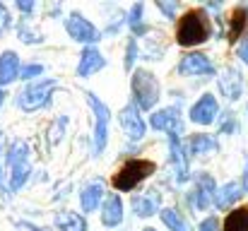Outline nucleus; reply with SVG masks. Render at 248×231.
I'll use <instances>...</instances> for the list:
<instances>
[{
    "mask_svg": "<svg viewBox=\"0 0 248 231\" xmlns=\"http://www.w3.org/2000/svg\"><path fill=\"white\" fill-rule=\"evenodd\" d=\"M210 39V19L202 10H190L181 17L176 41L181 46H198Z\"/></svg>",
    "mask_w": 248,
    "mask_h": 231,
    "instance_id": "f257e3e1",
    "label": "nucleus"
},
{
    "mask_svg": "<svg viewBox=\"0 0 248 231\" xmlns=\"http://www.w3.org/2000/svg\"><path fill=\"white\" fill-rule=\"evenodd\" d=\"M150 173H155V161L147 159H130L121 166V171L113 176V185L116 190H133L138 183H142Z\"/></svg>",
    "mask_w": 248,
    "mask_h": 231,
    "instance_id": "f03ea898",
    "label": "nucleus"
},
{
    "mask_svg": "<svg viewBox=\"0 0 248 231\" xmlns=\"http://www.w3.org/2000/svg\"><path fill=\"white\" fill-rule=\"evenodd\" d=\"M133 94H135V106L138 108H152L159 99V82L157 77L147 70H138L133 75Z\"/></svg>",
    "mask_w": 248,
    "mask_h": 231,
    "instance_id": "7ed1b4c3",
    "label": "nucleus"
},
{
    "mask_svg": "<svg viewBox=\"0 0 248 231\" xmlns=\"http://www.w3.org/2000/svg\"><path fill=\"white\" fill-rule=\"evenodd\" d=\"M7 164H10V188L19 190L29 176V150L24 142L12 145V150L7 154Z\"/></svg>",
    "mask_w": 248,
    "mask_h": 231,
    "instance_id": "20e7f679",
    "label": "nucleus"
},
{
    "mask_svg": "<svg viewBox=\"0 0 248 231\" xmlns=\"http://www.w3.org/2000/svg\"><path fill=\"white\" fill-rule=\"evenodd\" d=\"M56 87H58V82H56V79H44V82H36V84L27 87V89L19 94L17 104H19L24 111H36V108H41V106L48 101V96H51V92H53Z\"/></svg>",
    "mask_w": 248,
    "mask_h": 231,
    "instance_id": "39448f33",
    "label": "nucleus"
},
{
    "mask_svg": "<svg viewBox=\"0 0 248 231\" xmlns=\"http://www.w3.org/2000/svg\"><path fill=\"white\" fill-rule=\"evenodd\" d=\"M87 101L96 116V125H94V152L101 154L106 147V138H108V108L104 101H99L92 92L87 94Z\"/></svg>",
    "mask_w": 248,
    "mask_h": 231,
    "instance_id": "423d86ee",
    "label": "nucleus"
},
{
    "mask_svg": "<svg viewBox=\"0 0 248 231\" xmlns=\"http://www.w3.org/2000/svg\"><path fill=\"white\" fill-rule=\"evenodd\" d=\"M217 113H219L217 99H215L212 94H205V96H200V101L193 104V108H190V121H193V123H200V125H210V123H215Z\"/></svg>",
    "mask_w": 248,
    "mask_h": 231,
    "instance_id": "0eeeda50",
    "label": "nucleus"
},
{
    "mask_svg": "<svg viewBox=\"0 0 248 231\" xmlns=\"http://www.w3.org/2000/svg\"><path fill=\"white\" fill-rule=\"evenodd\" d=\"M178 73L181 75H215V65L210 63V58L205 53H188V56H183Z\"/></svg>",
    "mask_w": 248,
    "mask_h": 231,
    "instance_id": "6e6552de",
    "label": "nucleus"
},
{
    "mask_svg": "<svg viewBox=\"0 0 248 231\" xmlns=\"http://www.w3.org/2000/svg\"><path fill=\"white\" fill-rule=\"evenodd\" d=\"M121 125H123L125 135H128L133 142H135V140H142V135H145V123H142V118H140L135 104H130V106H125V108L121 111Z\"/></svg>",
    "mask_w": 248,
    "mask_h": 231,
    "instance_id": "1a4fd4ad",
    "label": "nucleus"
},
{
    "mask_svg": "<svg viewBox=\"0 0 248 231\" xmlns=\"http://www.w3.org/2000/svg\"><path fill=\"white\" fill-rule=\"evenodd\" d=\"M215 195H217V188H215V178L207 176V173H200L198 176V185H195V195H193V205L198 210H205L215 202Z\"/></svg>",
    "mask_w": 248,
    "mask_h": 231,
    "instance_id": "9d476101",
    "label": "nucleus"
},
{
    "mask_svg": "<svg viewBox=\"0 0 248 231\" xmlns=\"http://www.w3.org/2000/svg\"><path fill=\"white\" fill-rule=\"evenodd\" d=\"M169 150H171V164H173V169H176V181H178V183L188 181V156L183 152V145H181L178 133L169 135Z\"/></svg>",
    "mask_w": 248,
    "mask_h": 231,
    "instance_id": "9b49d317",
    "label": "nucleus"
},
{
    "mask_svg": "<svg viewBox=\"0 0 248 231\" xmlns=\"http://www.w3.org/2000/svg\"><path fill=\"white\" fill-rule=\"evenodd\" d=\"M150 123H152V128H155V130H166L169 135L181 133V113H178V108H176V106L157 111V113L150 118Z\"/></svg>",
    "mask_w": 248,
    "mask_h": 231,
    "instance_id": "f8f14e48",
    "label": "nucleus"
},
{
    "mask_svg": "<svg viewBox=\"0 0 248 231\" xmlns=\"http://www.w3.org/2000/svg\"><path fill=\"white\" fill-rule=\"evenodd\" d=\"M68 31H70V36L75 39V41H84V44H92V41H96L99 39V31L84 19L82 15H70V19H68Z\"/></svg>",
    "mask_w": 248,
    "mask_h": 231,
    "instance_id": "ddd939ff",
    "label": "nucleus"
},
{
    "mask_svg": "<svg viewBox=\"0 0 248 231\" xmlns=\"http://www.w3.org/2000/svg\"><path fill=\"white\" fill-rule=\"evenodd\" d=\"M219 89H222V94L227 96V99H239L241 96V89H244V82H241V75H239V70H234V68H227L224 70V75L219 77Z\"/></svg>",
    "mask_w": 248,
    "mask_h": 231,
    "instance_id": "4468645a",
    "label": "nucleus"
},
{
    "mask_svg": "<svg viewBox=\"0 0 248 231\" xmlns=\"http://www.w3.org/2000/svg\"><path fill=\"white\" fill-rule=\"evenodd\" d=\"M101 68H104V58H101V53H99L96 48H87V51L82 53V58H80L78 75L89 77L92 73H96V70H101Z\"/></svg>",
    "mask_w": 248,
    "mask_h": 231,
    "instance_id": "2eb2a0df",
    "label": "nucleus"
},
{
    "mask_svg": "<svg viewBox=\"0 0 248 231\" xmlns=\"http://www.w3.org/2000/svg\"><path fill=\"white\" fill-rule=\"evenodd\" d=\"M121 219H123V202H121L118 195H111V198L106 200V205H104L101 222H104L106 227H116V224H121Z\"/></svg>",
    "mask_w": 248,
    "mask_h": 231,
    "instance_id": "dca6fc26",
    "label": "nucleus"
},
{
    "mask_svg": "<svg viewBox=\"0 0 248 231\" xmlns=\"http://www.w3.org/2000/svg\"><path fill=\"white\" fill-rule=\"evenodd\" d=\"M17 75H19V61H17V56L12 51L2 53L0 56V84L12 82Z\"/></svg>",
    "mask_w": 248,
    "mask_h": 231,
    "instance_id": "f3484780",
    "label": "nucleus"
},
{
    "mask_svg": "<svg viewBox=\"0 0 248 231\" xmlns=\"http://www.w3.org/2000/svg\"><path fill=\"white\" fill-rule=\"evenodd\" d=\"M241 183H227L222 190H217V195H215V205L219 207V210H229L232 205H234V200L241 195Z\"/></svg>",
    "mask_w": 248,
    "mask_h": 231,
    "instance_id": "a211bd4d",
    "label": "nucleus"
},
{
    "mask_svg": "<svg viewBox=\"0 0 248 231\" xmlns=\"http://www.w3.org/2000/svg\"><path fill=\"white\" fill-rule=\"evenodd\" d=\"M101 195H104V185H101V183H92V185H87V188H84V193L80 195V202H82L84 212L96 210V207H99Z\"/></svg>",
    "mask_w": 248,
    "mask_h": 231,
    "instance_id": "6ab92c4d",
    "label": "nucleus"
},
{
    "mask_svg": "<svg viewBox=\"0 0 248 231\" xmlns=\"http://www.w3.org/2000/svg\"><path fill=\"white\" fill-rule=\"evenodd\" d=\"M56 227L61 231H87V222H84L80 215L61 212V215L56 217Z\"/></svg>",
    "mask_w": 248,
    "mask_h": 231,
    "instance_id": "aec40b11",
    "label": "nucleus"
},
{
    "mask_svg": "<svg viewBox=\"0 0 248 231\" xmlns=\"http://www.w3.org/2000/svg\"><path fill=\"white\" fill-rule=\"evenodd\" d=\"M224 231H248V207H239L227 215Z\"/></svg>",
    "mask_w": 248,
    "mask_h": 231,
    "instance_id": "412c9836",
    "label": "nucleus"
},
{
    "mask_svg": "<svg viewBox=\"0 0 248 231\" xmlns=\"http://www.w3.org/2000/svg\"><path fill=\"white\" fill-rule=\"evenodd\" d=\"M157 205H159V198H155V195H135L133 198L135 215H140V217H152L157 212Z\"/></svg>",
    "mask_w": 248,
    "mask_h": 231,
    "instance_id": "4be33fe9",
    "label": "nucleus"
},
{
    "mask_svg": "<svg viewBox=\"0 0 248 231\" xmlns=\"http://www.w3.org/2000/svg\"><path fill=\"white\" fill-rule=\"evenodd\" d=\"M246 19H248V7H236L234 15H232V29H229V41H239L244 27H246Z\"/></svg>",
    "mask_w": 248,
    "mask_h": 231,
    "instance_id": "5701e85b",
    "label": "nucleus"
},
{
    "mask_svg": "<svg viewBox=\"0 0 248 231\" xmlns=\"http://www.w3.org/2000/svg\"><path fill=\"white\" fill-rule=\"evenodd\" d=\"M217 150V142L210 138V135H193L190 138V154H205V152H215Z\"/></svg>",
    "mask_w": 248,
    "mask_h": 231,
    "instance_id": "b1692460",
    "label": "nucleus"
},
{
    "mask_svg": "<svg viewBox=\"0 0 248 231\" xmlns=\"http://www.w3.org/2000/svg\"><path fill=\"white\" fill-rule=\"evenodd\" d=\"M162 219L171 231H188V224L183 222V217L176 210H162Z\"/></svg>",
    "mask_w": 248,
    "mask_h": 231,
    "instance_id": "393cba45",
    "label": "nucleus"
},
{
    "mask_svg": "<svg viewBox=\"0 0 248 231\" xmlns=\"http://www.w3.org/2000/svg\"><path fill=\"white\" fill-rule=\"evenodd\" d=\"M142 2H138V5H133V10H130V27H133V31L135 34H145V24H142Z\"/></svg>",
    "mask_w": 248,
    "mask_h": 231,
    "instance_id": "a878e982",
    "label": "nucleus"
},
{
    "mask_svg": "<svg viewBox=\"0 0 248 231\" xmlns=\"http://www.w3.org/2000/svg\"><path fill=\"white\" fill-rule=\"evenodd\" d=\"M198 231H219V219H217V217H207V219L198 227Z\"/></svg>",
    "mask_w": 248,
    "mask_h": 231,
    "instance_id": "bb28decb",
    "label": "nucleus"
},
{
    "mask_svg": "<svg viewBox=\"0 0 248 231\" xmlns=\"http://www.w3.org/2000/svg\"><path fill=\"white\" fill-rule=\"evenodd\" d=\"M157 7L164 12L166 17H176V2H157Z\"/></svg>",
    "mask_w": 248,
    "mask_h": 231,
    "instance_id": "cd10ccee",
    "label": "nucleus"
},
{
    "mask_svg": "<svg viewBox=\"0 0 248 231\" xmlns=\"http://www.w3.org/2000/svg\"><path fill=\"white\" fill-rule=\"evenodd\" d=\"M41 73H44L41 65H27V68H22V77H34V75H41Z\"/></svg>",
    "mask_w": 248,
    "mask_h": 231,
    "instance_id": "c85d7f7f",
    "label": "nucleus"
},
{
    "mask_svg": "<svg viewBox=\"0 0 248 231\" xmlns=\"http://www.w3.org/2000/svg\"><path fill=\"white\" fill-rule=\"evenodd\" d=\"M133 61H135V41L128 44V58H125V68H128V70L133 68Z\"/></svg>",
    "mask_w": 248,
    "mask_h": 231,
    "instance_id": "c756f323",
    "label": "nucleus"
},
{
    "mask_svg": "<svg viewBox=\"0 0 248 231\" xmlns=\"http://www.w3.org/2000/svg\"><path fill=\"white\" fill-rule=\"evenodd\" d=\"M239 58H241V61L248 65V36L241 41V46H239Z\"/></svg>",
    "mask_w": 248,
    "mask_h": 231,
    "instance_id": "7c9ffc66",
    "label": "nucleus"
},
{
    "mask_svg": "<svg viewBox=\"0 0 248 231\" xmlns=\"http://www.w3.org/2000/svg\"><path fill=\"white\" fill-rule=\"evenodd\" d=\"M7 19H10V17H7V10L0 5V29H5V27H7Z\"/></svg>",
    "mask_w": 248,
    "mask_h": 231,
    "instance_id": "2f4dec72",
    "label": "nucleus"
},
{
    "mask_svg": "<svg viewBox=\"0 0 248 231\" xmlns=\"http://www.w3.org/2000/svg\"><path fill=\"white\" fill-rule=\"evenodd\" d=\"M17 7H19V10H24V12H29V10L34 7V2H29V0H24V2H22V0H19V2H17Z\"/></svg>",
    "mask_w": 248,
    "mask_h": 231,
    "instance_id": "473e14b6",
    "label": "nucleus"
},
{
    "mask_svg": "<svg viewBox=\"0 0 248 231\" xmlns=\"http://www.w3.org/2000/svg\"><path fill=\"white\" fill-rule=\"evenodd\" d=\"M0 173H2V171H0ZM0 193H2V178H0Z\"/></svg>",
    "mask_w": 248,
    "mask_h": 231,
    "instance_id": "72a5a7b5",
    "label": "nucleus"
},
{
    "mask_svg": "<svg viewBox=\"0 0 248 231\" xmlns=\"http://www.w3.org/2000/svg\"><path fill=\"white\" fill-rule=\"evenodd\" d=\"M0 106H2V92H0Z\"/></svg>",
    "mask_w": 248,
    "mask_h": 231,
    "instance_id": "f704fd0d",
    "label": "nucleus"
},
{
    "mask_svg": "<svg viewBox=\"0 0 248 231\" xmlns=\"http://www.w3.org/2000/svg\"><path fill=\"white\" fill-rule=\"evenodd\" d=\"M145 231H155V229H145Z\"/></svg>",
    "mask_w": 248,
    "mask_h": 231,
    "instance_id": "c9c22d12",
    "label": "nucleus"
}]
</instances>
